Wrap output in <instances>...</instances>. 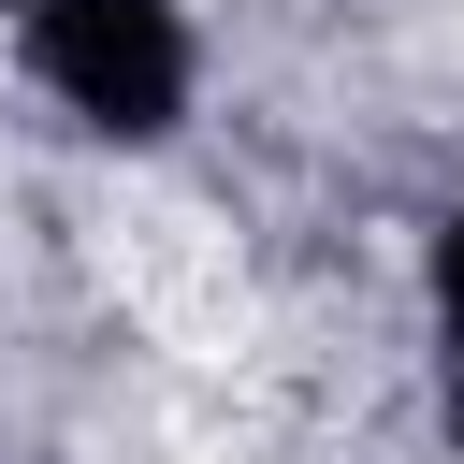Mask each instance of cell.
Segmentation results:
<instances>
[{"label":"cell","mask_w":464,"mask_h":464,"mask_svg":"<svg viewBox=\"0 0 464 464\" xmlns=\"http://www.w3.org/2000/svg\"><path fill=\"white\" fill-rule=\"evenodd\" d=\"M29 58H44V87L87 130H174V102H188L174 0H44L29 14Z\"/></svg>","instance_id":"6da1fadb"},{"label":"cell","mask_w":464,"mask_h":464,"mask_svg":"<svg viewBox=\"0 0 464 464\" xmlns=\"http://www.w3.org/2000/svg\"><path fill=\"white\" fill-rule=\"evenodd\" d=\"M435 319H450V435H464V218L435 246Z\"/></svg>","instance_id":"7a4b0ae2"}]
</instances>
